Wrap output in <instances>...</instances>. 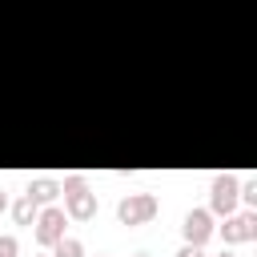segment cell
<instances>
[{
	"mask_svg": "<svg viewBox=\"0 0 257 257\" xmlns=\"http://www.w3.org/2000/svg\"><path fill=\"white\" fill-rule=\"evenodd\" d=\"M96 257H104V253H96Z\"/></svg>",
	"mask_w": 257,
	"mask_h": 257,
	"instance_id": "e0dca14e",
	"label": "cell"
},
{
	"mask_svg": "<svg viewBox=\"0 0 257 257\" xmlns=\"http://www.w3.org/2000/svg\"><path fill=\"white\" fill-rule=\"evenodd\" d=\"M181 233H185L189 245H205V241L213 237V213H209V209H193V213L185 217Z\"/></svg>",
	"mask_w": 257,
	"mask_h": 257,
	"instance_id": "8992f818",
	"label": "cell"
},
{
	"mask_svg": "<svg viewBox=\"0 0 257 257\" xmlns=\"http://www.w3.org/2000/svg\"><path fill=\"white\" fill-rule=\"evenodd\" d=\"M157 197L153 193H128L120 205H116V217H120V225H145V221H153L157 217Z\"/></svg>",
	"mask_w": 257,
	"mask_h": 257,
	"instance_id": "7a4b0ae2",
	"label": "cell"
},
{
	"mask_svg": "<svg viewBox=\"0 0 257 257\" xmlns=\"http://www.w3.org/2000/svg\"><path fill=\"white\" fill-rule=\"evenodd\" d=\"M64 221H68V213H64V209L44 205V209L36 213V221H32V225H36V229H32V233H36V241H40V245L60 241V237H64Z\"/></svg>",
	"mask_w": 257,
	"mask_h": 257,
	"instance_id": "3957f363",
	"label": "cell"
},
{
	"mask_svg": "<svg viewBox=\"0 0 257 257\" xmlns=\"http://www.w3.org/2000/svg\"><path fill=\"white\" fill-rule=\"evenodd\" d=\"M217 257H233V253H217Z\"/></svg>",
	"mask_w": 257,
	"mask_h": 257,
	"instance_id": "9a60e30c",
	"label": "cell"
},
{
	"mask_svg": "<svg viewBox=\"0 0 257 257\" xmlns=\"http://www.w3.org/2000/svg\"><path fill=\"white\" fill-rule=\"evenodd\" d=\"M28 197H32L36 205H52V201L60 197V185H56L52 177H36V181L28 185Z\"/></svg>",
	"mask_w": 257,
	"mask_h": 257,
	"instance_id": "52a82bcc",
	"label": "cell"
},
{
	"mask_svg": "<svg viewBox=\"0 0 257 257\" xmlns=\"http://www.w3.org/2000/svg\"><path fill=\"white\" fill-rule=\"evenodd\" d=\"M221 237H225V245L253 241V237H257V217H253V213H229L225 225H221Z\"/></svg>",
	"mask_w": 257,
	"mask_h": 257,
	"instance_id": "5b68a950",
	"label": "cell"
},
{
	"mask_svg": "<svg viewBox=\"0 0 257 257\" xmlns=\"http://www.w3.org/2000/svg\"><path fill=\"white\" fill-rule=\"evenodd\" d=\"M177 257H205V253H201V245H189V241H185V249H181Z\"/></svg>",
	"mask_w": 257,
	"mask_h": 257,
	"instance_id": "7c38bea8",
	"label": "cell"
},
{
	"mask_svg": "<svg viewBox=\"0 0 257 257\" xmlns=\"http://www.w3.org/2000/svg\"><path fill=\"white\" fill-rule=\"evenodd\" d=\"M52 257H84V245L76 237H60V241H52Z\"/></svg>",
	"mask_w": 257,
	"mask_h": 257,
	"instance_id": "9c48e42d",
	"label": "cell"
},
{
	"mask_svg": "<svg viewBox=\"0 0 257 257\" xmlns=\"http://www.w3.org/2000/svg\"><path fill=\"white\" fill-rule=\"evenodd\" d=\"M241 197H245V205H257V185H241Z\"/></svg>",
	"mask_w": 257,
	"mask_h": 257,
	"instance_id": "8fae6325",
	"label": "cell"
},
{
	"mask_svg": "<svg viewBox=\"0 0 257 257\" xmlns=\"http://www.w3.org/2000/svg\"><path fill=\"white\" fill-rule=\"evenodd\" d=\"M133 257H149V253H133Z\"/></svg>",
	"mask_w": 257,
	"mask_h": 257,
	"instance_id": "5bb4252c",
	"label": "cell"
},
{
	"mask_svg": "<svg viewBox=\"0 0 257 257\" xmlns=\"http://www.w3.org/2000/svg\"><path fill=\"white\" fill-rule=\"evenodd\" d=\"M4 209H8V193L0 189V213H4Z\"/></svg>",
	"mask_w": 257,
	"mask_h": 257,
	"instance_id": "4fadbf2b",
	"label": "cell"
},
{
	"mask_svg": "<svg viewBox=\"0 0 257 257\" xmlns=\"http://www.w3.org/2000/svg\"><path fill=\"white\" fill-rule=\"evenodd\" d=\"M40 257H52V253H40Z\"/></svg>",
	"mask_w": 257,
	"mask_h": 257,
	"instance_id": "2e32d148",
	"label": "cell"
},
{
	"mask_svg": "<svg viewBox=\"0 0 257 257\" xmlns=\"http://www.w3.org/2000/svg\"><path fill=\"white\" fill-rule=\"evenodd\" d=\"M36 213H40V205H36L28 193H24V197L12 205V217H16V225H32V221H36Z\"/></svg>",
	"mask_w": 257,
	"mask_h": 257,
	"instance_id": "ba28073f",
	"label": "cell"
},
{
	"mask_svg": "<svg viewBox=\"0 0 257 257\" xmlns=\"http://www.w3.org/2000/svg\"><path fill=\"white\" fill-rule=\"evenodd\" d=\"M237 197H241V185H237V177H229V173H221V177H213V213H233L237 209Z\"/></svg>",
	"mask_w": 257,
	"mask_h": 257,
	"instance_id": "277c9868",
	"label": "cell"
},
{
	"mask_svg": "<svg viewBox=\"0 0 257 257\" xmlns=\"http://www.w3.org/2000/svg\"><path fill=\"white\" fill-rule=\"evenodd\" d=\"M60 193H64V213L72 221H92L96 217V193H88L84 177H64Z\"/></svg>",
	"mask_w": 257,
	"mask_h": 257,
	"instance_id": "6da1fadb",
	"label": "cell"
},
{
	"mask_svg": "<svg viewBox=\"0 0 257 257\" xmlns=\"http://www.w3.org/2000/svg\"><path fill=\"white\" fill-rule=\"evenodd\" d=\"M16 253H20V241H16L12 233H4V237H0V257H16Z\"/></svg>",
	"mask_w": 257,
	"mask_h": 257,
	"instance_id": "30bf717a",
	"label": "cell"
}]
</instances>
